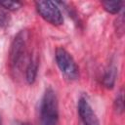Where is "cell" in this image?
I'll list each match as a JSON object with an SVG mask.
<instances>
[{
    "label": "cell",
    "instance_id": "obj_9",
    "mask_svg": "<svg viewBox=\"0 0 125 125\" xmlns=\"http://www.w3.org/2000/svg\"><path fill=\"white\" fill-rule=\"evenodd\" d=\"M114 109L118 114L123 113L124 111V95H123V90L121 89L114 101Z\"/></svg>",
    "mask_w": 125,
    "mask_h": 125
},
{
    "label": "cell",
    "instance_id": "obj_2",
    "mask_svg": "<svg viewBox=\"0 0 125 125\" xmlns=\"http://www.w3.org/2000/svg\"><path fill=\"white\" fill-rule=\"evenodd\" d=\"M26 40H27V33L25 30H21L14 38L11 49H10V68L11 71L17 74L22 66V63L25 59L26 54Z\"/></svg>",
    "mask_w": 125,
    "mask_h": 125
},
{
    "label": "cell",
    "instance_id": "obj_6",
    "mask_svg": "<svg viewBox=\"0 0 125 125\" xmlns=\"http://www.w3.org/2000/svg\"><path fill=\"white\" fill-rule=\"evenodd\" d=\"M37 70H38L37 60L35 58H30L25 67V80L28 84L34 83L36 76H37Z\"/></svg>",
    "mask_w": 125,
    "mask_h": 125
},
{
    "label": "cell",
    "instance_id": "obj_7",
    "mask_svg": "<svg viewBox=\"0 0 125 125\" xmlns=\"http://www.w3.org/2000/svg\"><path fill=\"white\" fill-rule=\"evenodd\" d=\"M115 79H116V67L114 65H110L106 69L104 75V85L107 89H111L114 86Z\"/></svg>",
    "mask_w": 125,
    "mask_h": 125
},
{
    "label": "cell",
    "instance_id": "obj_12",
    "mask_svg": "<svg viewBox=\"0 0 125 125\" xmlns=\"http://www.w3.org/2000/svg\"><path fill=\"white\" fill-rule=\"evenodd\" d=\"M0 125H2V117H1V115H0Z\"/></svg>",
    "mask_w": 125,
    "mask_h": 125
},
{
    "label": "cell",
    "instance_id": "obj_1",
    "mask_svg": "<svg viewBox=\"0 0 125 125\" xmlns=\"http://www.w3.org/2000/svg\"><path fill=\"white\" fill-rule=\"evenodd\" d=\"M58 98L52 88H47L40 103V125H58Z\"/></svg>",
    "mask_w": 125,
    "mask_h": 125
},
{
    "label": "cell",
    "instance_id": "obj_3",
    "mask_svg": "<svg viewBox=\"0 0 125 125\" xmlns=\"http://www.w3.org/2000/svg\"><path fill=\"white\" fill-rule=\"evenodd\" d=\"M56 62L62 75L68 80H76L79 76L78 66L72 56L63 48L59 47L56 50Z\"/></svg>",
    "mask_w": 125,
    "mask_h": 125
},
{
    "label": "cell",
    "instance_id": "obj_8",
    "mask_svg": "<svg viewBox=\"0 0 125 125\" xmlns=\"http://www.w3.org/2000/svg\"><path fill=\"white\" fill-rule=\"evenodd\" d=\"M104 9L110 14H118L123 6L122 1H104L102 2Z\"/></svg>",
    "mask_w": 125,
    "mask_h": 125
},
{
    "label": "cell",
    "instance_id": "obj_10",
    "mask_svg": "<svg viewBox=\"0 0 125 125\" xmlns=\"http://www.w3.org/2000/svg\"><path fill=\"white\" fill-rule=\"evenodd\" d=\"M0 7H3L4 9L9 11H17L21 7V3L15 1H4L0 2Z\"/></svg>",
    "mask_w": 125,
    "mask_h": 125
},
{
    "label": "cell",
    "instance_id": "obj_11",
    "mask_svg": "<svg viewBox=\"0 0 125 125\" xmlns=\"http://www.w3.org/2000/svg\"><path fill=\"white\" fill-rule=\"evenodd\" d=\"M14 125H30V124L27 122H23V121H17L14 123Z\"/></svg>",
    "mask_w": 125,
    "mask_h": 125
},
{
    "label": "cell",
    "instance_id": "obj_5",
    "mask_svg": "<svg viewBox=\"0 0 125 125\" xmlns=\"http://www.w3.org/2000/svg\"><path fill=\"white\" fill-rule=\"evenodd\" d=\"M78 113L84 125H100V121L93 110L89 101L85 97H81L78 101Z\"/></svg>",
    "mask_w": 125,
    "mask_h": 125
},
{
    "label": "cell",
    "instance_id": "obj_4",
    "mask_svg": "<svg viewBox=\"0 0 125 125\" xmlns=\"http://www.w3.org/2000/svg\"><path fill=\"white\" fill-rule=\"evenodd\" d=\"M36 10L40 17L53 25H61L63 22L62 14L56 2L53 1H37L35 3Z\"/></svg>",
    "mask_w": 125,
    "mask_h": 125
}]
</instances>
